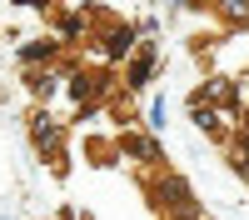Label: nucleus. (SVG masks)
I'll use <instances>...</instances> for the list:
<instances>
[{"label": "nucleus", "instance_id": "nucleus-1", "mask_svg": "<svg viewBox=\"0 0 249 220\" xmlns=\"http://www.w3.org/2000/svg\"><path fill=\"white\" fill-rule=\"evenodd\" d=\"M160 205L170 210V215H179V220H199V205H195V190L184 185L179 175H164V180H160Z\"/></svg>", "mask_w": 249, "mask_h": 220}, {"label": "nucleus", "instance_id": "nucleus-2", "mask_svg": "<svg viewBox=\"0 0 249 220\" xmlns=\"http://www.w3.org/2000/svg\"><path fill=\"white\" fill-rule=\"evenodd\" d=\"M30 135H35V145H40V150L60 145V125H55L50 115H35V120H30Z\"/></svg>", "mask_w": 249, "mask_h": 220}, {"label": "nucleus", "instance_id": "nucleus-3", "mask_svg": "<svg viewBox=\"0 0 249 220\" xmlns=\"http://www.w3.org/2000/svg\"><path fill=\"white\" fill-rule=\"evenodd\" d=\"M150 75H155V50L144 45V55L130 65V90H144V85H150Z\"/></svg>", "mask_w": 249, "mask_h": 220}, {"label": "nucleus", "instance_id": "nucleus-4", "mask_svg": "<svg viewBox=\"0 0 249 220\" xmlns=\"http://www.w3.org/2000/svg\"><path fill=\"white\" fill-rule=\"evenodd\" d=\"M130 45H135V30H130V25L110 30V40H105V50H110V55H130Z\"/></svg>", "mask_w": 249, "mask_h": 220}, {"label": "nucleus", "instance_id": "nucleus-5", "mask_svg": "<svg viewBox=\"0 0 249 220\" xmlns=\"http://www.w3.org/2000/svg\"><path fill=\"white\" fill-rule=\"evenodd\" d=\"M204 95H210L214 105H230V100H234V85H230V80H210V85H204Z\"/></svg>", "mask_w": 249, "mask_h": 220}, {"label": "nucleus", "instance_id": "nucleus-6", "mask_svg": "<svg viewBox=\"0 0 249 220\" xmlns=\"http://www.w3.org/2000/svg\"><path fill=\"white\" fill-rule=\"evenodd\" d=\"M70 95H75V100L95 95V75H75V80H70Z\"/></svg>", "mask_w": 249, "mask_h": 220}, {"label": "nucleus", "instance_id": "nucleus-7", "mask_svg": "<svg viewBox=\"0 0 249 220\" xmlns=\"http://www.w3.org/2000/svg\"><path fill=\"white\" fill-rule=\"evenodd\" d=\"M219 10L230 20H249V0H219Z\"/></svg>", "mask_w": 249, "mask_h": 220}, {"label": "nucleus", "instance_id": "nucleus-8", "mask_svg": "<svg viewBox=\"0 0 249 220\" xmlns=\"http://www.w3.org/2000/svg\"><path fill=\"white\" fill-rule=\"evenodd\" d=\"M234 165L249 175V135H239V140H234Z\"/></svg>", "mask_w": 249, "mask_h": 220}, {"label": "nucleus", "instance_id": "nucleus-9", "mask_svg": "<svg viewBox=\"0 0 249 220\" xmlns=\"http://www.w3.org/2000/svg\"><path fill=\"white\" fill-rule=\"evenodd\" d=\"M150 125L164 130V100H155V105H150Z\"/></svg>", "mask_w": 249, "mask_h": 220}, {"label": "nucleus", "instance_id": "nucleus-10", "mask_svg": "<svg viewBox=\"0 0 249 220\" xmlns=\"http://www.w3.org/2000/svg\"><path fill=\"white\" fill-rule=\"evenodd\" d=\"M244 130H249V110H244Z\"/></svg>", "mask_w": 249, "mask_h": 220}]
</instances>
